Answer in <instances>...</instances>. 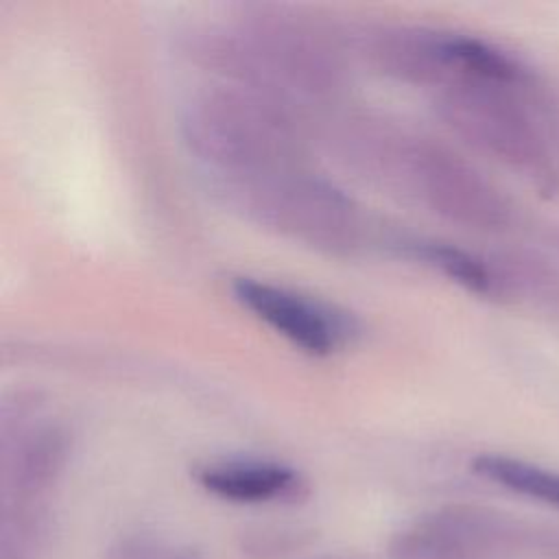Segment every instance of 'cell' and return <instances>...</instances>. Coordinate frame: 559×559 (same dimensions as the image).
Listing matches in <instances>:
<instances>
[{"label":"cell","mask_w":559,"mask_h":559,"mask_svg":"<svg viewBox=\"0 0 559 559\" xmlns=\"http://www.w3.org/2000/svg\"><path fill=\"white\" fill-rule=\"evenodd\" d=\"M441 105L450 124L476 148L539 186H552L555 166L546 138L518 96L515 85L454 79Z\"/></svg>","instance_id":"1"},{"label":"cell","mask_w":559,"mask_h":559,"mask_svg":"<svg viewBox=\"0 0 559 559\" xmlns=\"http://www.w3.org/2000/svg\"><path fill=\"white\" fill-rule=\"evenodd\" d=\"M533 528L485 504H445L389 539L391 559H515L533 544Z\"/></svg>","instance_id":"2"},{"label":"cell","mask_w":559,"mask_h":559,"mask_svg":"<svg viewBox=\"0 0 559 559\" xmlns=\"http://www.w3.org/2000/svg\"><path fill=\"white\" fill-rule=\"evenodd\" d=\"M417 173L430 203L450 221L478 231H500L511 223L509 201L461 155L424 146L417 153Z\"/></svg>","instance_id":"3"},{"label":"cell","mask_w":559,"mask_h":559,"mask_svg":"<svg viewBox=\"0 0 559 559\" xmlns=\"http://www.w3.org/2000/svg\"><path fill=\"white\" fill-rule=\"evenodd\" d=\"M234 295L247 310L306 354H332L347 334L345 319L332 308L282 286L238 277Z\"/></svg>","instance_id":"4"},{"label":"cell","mask_w":559,"mask_h":559,"mask_svg":"<svg viewBox=\"0 0 559 559\" xmlns=\"http://www.w3.org/2000/svg\"><path fill=\"white\" fill-rule=\"evenodd\" d=\"M197 483L212 496L236 504L299 502L308 493L304 476L275 461H221L194 472Z\"/></svg>","instance_id":"5"},{"label":"cell","mask_w":559,"mask_h":559,"mask_svg":"<svg viewBox=\"0 0 559 559\" xmlns=\"http://www.w3.org/2000/svg\"><path fill=\"white\" fill-rule=\"evenodd\" d=\"M474 474L513 493L559 507V472L507 454L485 452L472 461Z\"/></svg>","instance_id":"6"},{"label":"cell","mask_w":559,"mask_h":559,"mask_svg":"<svg viewBox=\"0 0 559 559\" xmlns=\"http://www.w3.org/2000/svg\"><path fill=\"white\" fill-rule=\"evenodd\" d=\"M417 253L439 269L443 275L454 280L456 284L465 286L472 293L478 295H496L500 293V277L474 253L463 251L452 245L441 242H428L417 247Z\"/></svg>","instance_id":"7"},{"label":"cell","mask_w":559,"mask_h":559,"mask_svg":"<svg viewBox=\"0 0 559 559\" xmlns=\"http://www.w3.org/2000/svg\"><path fill=\"white\" fill-rule=\"evenodd\" d=\"M299 539H295L293 533L286 531H260L249 535L242 542V548L247 555H255L258 559H269V557H280L284 552H293L299 548Z\"/></svg>","instance_id":"8"},{"label":"cell","mask_w":559,"mask_h":559,"mask_svg":"<svg viewBox=\"0 0 559 559\" xmlns=\"http://www.w3.org/2000/svg\"><path fill=\"white\" fill-rule=\"evenodd\" d=\"M159 544L144 535H124L109 548V559H164Z\"/></svg>","instance_id":"9"},{"label":"cell","mask_w":559,"mask_h":559,"mask_svg":"<svg viewBox=\"0 0 559 559\" xmlns=\"http://www.w3.org/2000/svg\"><path fill=\"white\" fill-rule=\"evenodd\" d=\"M0 559H28V552L15 546H7L2 544V557Z\"/></svg>","instance_id":"10"},{"label":"cell","mask_w":559,"mask_h":559,"mask_svg":"<svg viewBox=\"0 0 559 559\" xmlns=\"http://www.w3.org/2000/svg\"><path fill=\"white\" fill-rule=\"evenodd\" d=\"M164 559H199V557L192 552H177V555H166Z\"/></svg>","instance_id":"11"}]
</instances>
